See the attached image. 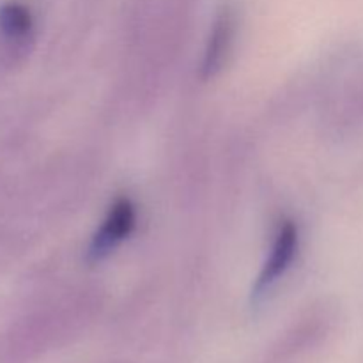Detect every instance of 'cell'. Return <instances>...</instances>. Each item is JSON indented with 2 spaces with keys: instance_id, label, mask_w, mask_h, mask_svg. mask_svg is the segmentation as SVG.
Here are the masks:
<instances>
[{
  "instance_id": "1",
  "label": "cell",
  "mask_w": 363,
  "mask_h": 363,
  "mask_svg": "<svg viewBox=\"0 0 363 363\" xmlns=\"http://www.w3.org/2000/svg\"><path fill=\"white\" fill-rule=\"evenodd\" d=\"M135 225V209L128 199H119L116 204L110 209L108 216H106L105 223L98 234L92 240L91 248H89V255L94 261L105 257L106 254L113 250L128 234L131 233Z\"/></svg>"
},
{
  "instance_id": "2",
  "label": "cell",
  "mask_w": 363,
  "mask_h": 363,
  "mask_svg": "<svg viewBox=\"0 0 363 363\" xmlns=\"http://www.w3.org/2000/svg\"><path fill=\"white\" fill-rule=\"evenodd\" d=\"M298 248V229L294 227V223L286 222L280 227L279 234H277L275 245H273L272 255H269L268 262L264 264L261 277H259L257 284L254 287V296H261L262 293L269 289L273 284L279 280V277L282 275L287 269V266L293 262L294 254H296Z\"/></svg>"
},
{
  "instance_id": "3",
  "label": "cell",
  "mask_w": 363,
  "mask_h": 363,
  "mask_svg": "<svg viewBox=\"0 0 363 363\" xmlns=\"http://www.w3.org/2000/svg\"><path fill=\"white\" fill-rule=\"evenodd\" d=\"M233 28H234L233 16H230L229 11H223L222 16L216 20L211 39H209L208 50H206V57H204L206 77H213V74L220 69V66H222L223 57L227 55L230 39H233Z\"/></svg>"
},
{
  "instance_id": "4",
  "label": "cell",
  "mask_w": 363,
  "mask_h": 363,
  "mask_svg": "<svg viewBox=\"0 0 363 363\" xmlns=\"http://www.w3.org/2000/svg\"><path fill=\"white\" fill-rule=\"evenodd\" d=\"M32 16L21 4L11 2L0 9V32L7 39H21L30 32Z\"/></svg>"
}]
</instances>
